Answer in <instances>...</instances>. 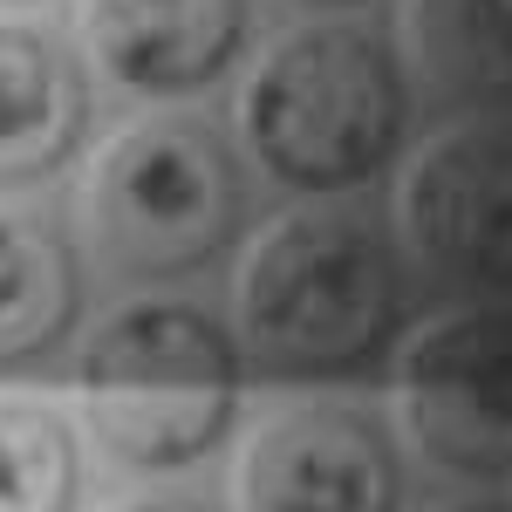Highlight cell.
I'll use <instances>...</instances> for the list:
<instances>
[{"instance_id": "4", "label": "cell", "mask_w": 512, "mask_h": 512, "mask_svg": "<svg viewBox=\"0 0 512 512\" xmlns=\"http://www.w3.org/2000/svg\"><path fill=\"white\" fill-rule=\"evenodd\" d=\"M89 219H96V246L123 274H198L246 226V178L212 123L151 117L130 123L96 158Z\"/></svg>"}, {"instance_id": "7", "label": "cell", "mask_w": 512, "mask_h": 512, "mask_svg": "<svg viewBox=\"0 0 512 512\" xmlns=\"http://www.w3.org/2000/svg\"><path fill=\"white\" fill-rule=\"evenodd\" d=\"M403 472L376 417L342 403L287 410L246 444L239 512H396Z\"/></svg>"}, {"instance_id": "10", "label": "cell", "mask_w": 512, "mask_h": 512, "mask_svg": "<svg viewBox=\"0 0 512 512\" xmlns=\"http://www.w3.org/2000/svg\"><path fill=\"white\" fill-rule=\"evenodd\" d=\"M82 315V267L55 219L0 205V362L62 349Z\"/></svg>"}, {"instance_id": "9", "label": "cell", "mask_w": 512, "mask_h": 512, "mask_svg": "<svg viewBox=\"0 0 512 512\" xmlns=\"http://www.w3.org/2000/svg\"><path fill=\"white\" fill-rule=\"evenodd\" d=\"M89 130V89L76 55L48 28L0 21V185L48 178Z\"/></svg>"}, {"instance_id": "2", "label": "cell", "mask_w": 512, "mask_h": 512, "mask_svg": "<svg viewBox=\"0 0 512 512\" xmlns=\"http://www.w3.org/2000/svg\"><path fill=\"white\" fill-rule=\"evenodd\" d=\"M410 89L369 28H301L253 69L239 130L294 192H355L403 144Z\"/></svg>"}, {"instance_id": "3", "label": "cell", "mask_w": 512, "mask_h": 512, "mask_svg": "<svg viewBox=\"0 0 512 512\" xmlns=\"http://www.w3.org/2000/svg\"><path fill=\"white\" fill-rule=\"evenodd\" d=\"M239 403V355L226 328L178 301L123 308L82 349V410L103 451L130 472L205 458Z\"/></svg>"}, {"instance_id": "12", "label": "cell", "mask_w": 512, "mask_h": 512, "mask_svg": "<svg viewBox=\"0 0 512 512\" xmlns=\"http://www.w3.org/2000/svg\"><path fill=\"white\" fill-rule=\"evenodd\" d=\"M76 437L48 403L0 396V512H76Z\"/></svg>"}, {"instance_id": "6", "label": "cell", "mask_w": 512, "mask_h": 512, "mask_svg": "<svg viewBox=\"0 0 512 512\" xmlns=\"http://www.w3.org/2000/svg\"><path fill=\"white\" fill-rule=\"evenodd\" d=\"M403 239L465 280H512V123H451L403 171Z\"/></svg>"}, {"instance_id": "15", "label": "cell", "mask_w": 512, "mask_h": 512, "mask_svg": "<svg viewBox=\"0 0 512 512\" xmlns=\"http://www.w3.org/2000/svg\"><path fill=\"white\" fill-rule=\"evenodd\" d=\"M301 7H355V0H301Z\"/></svg>"}, {"instance_id": "8", "label": "cell", "mask_w": 512, "mask_h": 512, "mask_svg": "<svg viewBox=\"0 0 512 512\" xmlns=\"http://www.w3.org/2000/svg\"><path fill=\"white\" fill-rule=\"evenodd\" d=\"M89 41L123 89L192 96L246 48V0H89Z\"/></svg>"}, {"instance_id": "11", "label": "cell", "mask_w": 512, "mask_h": 512, "mask_svg": "<svg viewBox=\"0 0 512 512\" xmlns=\"http://www.w3.org/2000/svg\"><path fill=\"white\" fill-rule=\"evenodd\" d=\"M403 35L431 89L458 103L512 96V0H410Z\"/></svg>"}, {"instance_id": "1", "label": "cell", "mask_w": 512, "mask_h": 512, "mask_svg": "<svg viewBox=\"0 0 512 512\" xmlns=\"http://www.w3.org/2000/svg\"><path fill=\"white\" fill-rule=\"evenodd\" d=\"M239 321L280 376H335L383 349L403 321V274L376 219L287 212L239 274Z\"/></svg>"}, {"instance_id": "14", "label": "cell", "mask_w": 512, "mask_h": 512, "mask_svg": "<svg viewBox=\"0 0 512 512\" xmlns=\"http://www.w3.org/2000/svg\"><path fill=\"white\" fill-rule=\"evenodd\" d=\"M444 512H512V506H444Z\"/></svg>"}, {"instance_id": "13", "label": "cell", "mask_w": 512, "mask_h": 512, "mask_svg": "<svg viewBox=\"0 0 512 512\" xmlns=\"http://www.w3.org/2000/svg\"><path fill=\"white\" fill-rule=\"evenodd\" d=\"M117 512H212L198 499H137V506H117Z\"/></svg>"}, {"instance_id": "5", "label": "cell", "mask_w": 512, "mask_h": 512, "mask_svg": "<svg viewBox=\"0 0 512 512\" xmlns=\"http://www.w3.org/2000/svg\"><path fill=\"white\" fill-rule=\"evenodd\" d=\"M403 424L444 472H512V308L424 328L403 355Z\"/></svg>"}]
</instances>
